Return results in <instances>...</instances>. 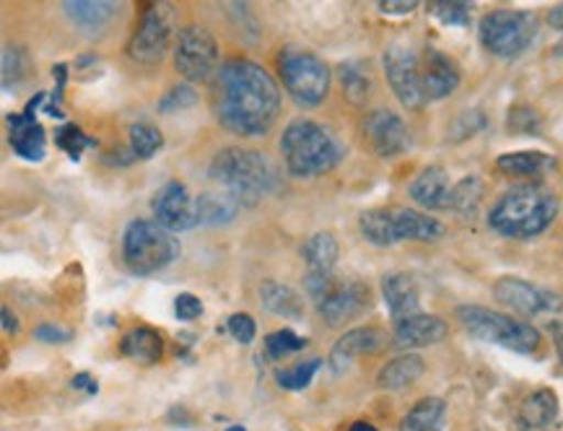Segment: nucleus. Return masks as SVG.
Wrapping results in <instances>:
<instances>
[{"label":"nucleus","mask_w":563,"mask_h":431,"mask_svg":"<svg viewBox=\"0 0 563 431\" xmlns=\"http://www.w3.org/2000/svg\"><path fill=\"white\" fill-rule=\"evenodd\" d=\"M172 34H175V11H172V5L151 3L143 9L139 29H135V34L130 37L128 55L133 57L135 63L154 66V63H158L167 55Z\"/></svg>","instance_id":"nucleus-11"},{"label":"nucleus","mask_w":563,"mask_h":431,"mask_svg":"<svg viewBox=\"0 0 563 431\" xmlns=\"http://www.w3.org/2000/svg\"><path fill=\"white\" fill-rule=\"evenodd\" d=\"M538 34V21L527 11L499 9L481 21V42L488 53L499 57H517L532 45Z\"/></svg>","instance_id":"nucleus-9"},{"label":"nucleus","mask_w":563,"mask_h":431,"mask_svg":"<svg viewBox=\"0 0 563 431\" xmlns=\"http://www.w3.org/2000/svg\"><path fill=\"white\" fill-rule=\"evenodd\" d=\"M450 328L442 318H434V314H416V318H408L395 325V346L397 349H423L434 346V343L444 341Z\"/></svg>","instance_id":"nucleus-23"},{"label":"nucleus","mask_w":563,"mask_h":431,"mask_svg":"<svg viewBox=\"0 0 563 431\" xmlns=\"http://www.w3.org/2000/svg\"><path fill=\"white\" fill-rule=\"evenodd\" d=\"M481 179L465 177L454 185V198H452V211H473L481 200Z\"/></svg>","instance_id":"nucleus-40"},{"label":"nucleus","mask_w":563,"mask_h":431,"mask_svg":"<svg viewBox=\"0 0 563 431\" xmlns=\"http://www.w3.org/2000/svg\"><path fill=\"white\" fill-rule=\"evenodd\" d=\"M175 68L190 84H208L219 76V45L203 26H185L175 45Z\"/></svg>","instance_id":"nucleus-10"},{"label":"nucleus","mask_w":563,"mask_h":431,"mask_svg":"<svg viewBox=\"0 0 563 431\" xmlns=\"http://www.w3.org/2000/svg\"><path fill=\"white\" fill-rule=\"evenodd\" d=\"M175 312H177V320H198L200 314H203V301H200L195 294H179V297L175 299Z\"/></svg>","instance_id":"nucleus-44"},{"label":"nucleus","mask_w":563,"mask_h":431,"mask_svg":"<svg viewBox=\"0 0 563 431\" xmlns=\"http://www.w3.org/2000/svg\"><path fill=\"white\" fill-rule=\"evenodd\" d=\"M349 431H377V429H374L372 423H364V421H358V423H353V427H351Z\"/></svg>","instance_id":"nucleus-51"},{"label":"nucleus","mask_w":563,"mask_h":431,"mask_svg":"<svg viewBox=\"0 0 563 431\" xmlns=\"http://www.w3.org/2000/svg\"><path fill=\"white\" fill-rule=\"evenodd\" d=\"M307 343V338L296 335L294 330H276V333L265 338V349H268V354L273 358H284L296 354V351H305Z\"/></svg>","instance_id":"nucleus-38"},{"label":"nucleus","mask_w":563,"mask_h":431,"mask_svg":"<svg viewBox=\"0 0 563 431\" xmlns=\"http://www.w3.org/2000/svg\"><path fill=\"white\" fill-rule=\"evenodd\" d=\"M211 179L221 185L223 192L240 203L252 208L278 188V172L273 162L260 151L223 148L211 162Z\"/></svg>","instance_id":"nucleus-2"},{"label":"nucleus","mask_w":563,"mask_h":431,"mask_svg":"<svg viewBox=\"0 0 563 431\" xmlns=\"http://www.w3.org/2000/svg\"><path fill=\"white\" fill-rule=\"evenodd\" d=\"M494 297L509 307L511 312L525 314V318H536V314L561 312L563 301L555 291H548L543 286H536L522 278L504 276L494 284Z\"/></svg>","instance_id":"nucleus-13"},{"label":"nucleus","mask_w":563,"mask_h":431,"mask_svg":"<svg viewBox=\"0 0 563 431\" xmlns=\"http://www.w3.org/2000/svg\"><path fill=\"white\" fill-rule=\"evenodd\" d=\"M559 419V398L553 390H536L527 395L519 408V431H551Z\"/></svg>","instance_id":"nucleus-24"},{"label":"nucleus","mask_w":563,"mask_h":431,"mask_svg":"<svg viewBox=\"0 0 563 431\" xmlns=\"http://www.w3.org/2000/svg\"><path fill=\"white\" fill-rule=\"evenodd\" d=\"M164 146V135L158 128L148 125V122H135L130 128V148H133V156L139 159H151V156L158 154Z\"/></svg>","instance_id":"nucleus-33"},{"label":"nucleus","mask_w":563,"mask_h":431,"mask_svg":"<svg viewBox=\"0 0 563 431\" xmlns=\"http://www.w3.org/2000/svg\"><path fill=\"white\" fill-rule=\"evenodd\" d=\"M382 294H385V301L395 325L397 322L421 314L418 284L413 281V276H408V273H387V276L382 278Z\"/></svg>","instance_id":"nucleus-21"},{"label":"nucleus","mask_w":563,"mask_h":431,"mask_svg":"<svg viewBox=\"0 0 563 431\" xmlns=\"http://www.w3.org/2000/svg\"><path fill=\"white\" fill-rule=\"evenodd\" d=\"M555 55H563V42H561L559 47H555Z\"/></svg>","instance_id":"nucleus-53"},{"label":"nucleus","mask_w":563,"mask_h":431,"mask_svg":"<svg viewBox=\"0 0 563 431\" xmlns=\"http://www.w3.org/2000/svg\"><path fill=\"white\" fill-rule=\"evenodd\" d=\"M260 301L276 318L301 320V314H305V299H301V294L286 284L265 281L260 286Z\"/></svg>","instance_id":"nucleus-26"},{"label":"nucleus","mask_w":563,"mask_h":431,"mask_svg":"<svg viewBox=\"0 0 563 431\" xmlns=\"http://www.w3.org/2000/svg\"><path fill=\"white\" fill-rule=\"evenodd\" d=\"M385 74L393 86L395 97L410 110H421L429 102L423 89V63L416 49L406 45H393L385 53Z\"/></svg>","instance_id":"nucleus-12"},{"label":"nucleus","mask_w":563,"mask_h":431,"mask_svg":"<svg viewBox=\"0 0 563 431\" xmlns=\"http://www.w3.org/2000/svg\"><path fill=\"white\" fill-rule=\"evenodd\" d=\"M553 338H555V349H559V356H561V364H563V325H553Z\"/></svg>","instance_id":"nucleus-50"},{"label":"nucleus","mask_w":563,"mask_h":431,"mask_svg":"<svg viewBox=\"0 0 563 431\" xmlns=\"http://www.w3.org/2000/svg\"><path fill=\"white\" fill-rule=\"evenodd\" d=\"M227 431H247V429H244V427H229Z\"/></svg>","instance_id":"nucleus-52"},{"label":"nucleus","mask_w":563,"mask_h":431,"mask_svg":"<svg viewBox=\"0 0 563 431\" xmlns=\"http://www.w3.org/2000/svg\"><path fill=\"white\" fill-rule=\"evenodd\" d=\"M114 13H118V3H112V0H70V3H65V16L91 34L104 29Z\"/></svg>","instance_id":"nucleus-27"},{"label":"nucleus","mask_w":563,"mask_h":431,"mask_svg":"<svg viewBox=\"0 0 563 431\" xmlns=\"http://www.w3.org/2000/svg\"><path fill=\"white\" fill-rule=\"evenodd\" d=\"M195 102H198V91H195L190 84H177L162 97V102H158V112L172 114V112L187 110V107H192Z\"/></svg>","instance_id":"nucleus-39"},{"label":"nucleus","mask_w":563,"mask_h":431,"mask_svg":"<svg viewBox=\"0 0 563 431\" xmlns=\"http://www.w3.org/2000/svg\"><path fill=\"white\" fill-rule=\"evenodd\" d=\"M548 24L553 29H563V3L555 5V9H551V13H548Z\"/></svg>","instance_id":"nucleus-49"},{"label":"nucleus","mask_w":563,"mask_h":431,"mask_svg":"<svg viewBox=\"0 0 563 431\" xmlns=\"http://www.w3.org/2000/svg\"><path fill=\"white\" fill-rule=\"evenodd\" d=\"M227 330L231 335H234V341H240V343H252V341H255V335H257L255 320H252L250 314H244V312L231 314L229 322H227Z\"/></svg>","instance_id":"nucleus-41"},{"label":"nucleus","mask_w":563,"mask_h":431,"mask_svg":"<svg viewBox=\"0 0 563 431\" xmlns=\"http://www.w3.org/2000/svg\"><path fill=\"white\" fill-rule=\"evenodd\" d=\"M179 257V242L158 221H130L122 236V261L135 276H151L164 270Z\"/></svg>","instance_id":"nucleus-6"},{"label":"nucleus","mask_w":563,"mask_h":431,"mask_svg":"<svg viewBox=\"0 0 563 431\" xmlns=\"http://www.w3.org/2000/svg\"><path fill=\"white\" fill-rule=\"evenodd\" d=\"M385 343H387V335L385 330L379 328L366 325V328L349 330V333L338 338L333 351H330V372H333L335 377L345 375L358 356L377 354V351L385 349Z\"/></svg>","instance_id":"nucleus-19"},{"label":"nucleus","mask_w":563,"mask_h":431,"mask_svg":"<svg viewBox=\"0 0 563 431\" xmlns=\"http://www.w3.org/2000/svg\"><path fill=\"white\" fill-rule=\"evenodd\" d=\"M446 404L442 398H423L410 408L400 431H444Z\"/></svg>","instance_id":"nucleus-31"},{"label":"nucleus","mask_w":563,"mask_h":431,"mask_svg":"<svg viewBox=\"0 0 563 431\" xmlns=\"http://www.w3.org/2000/svg\"><path fill=\"white\" fill-rule=\"evenodd\" d=\"M496 167H499L507 177L536 179L543 177L545 172H551L555 167V159L543 154V151H517V154L499 156V159H496Z\"/></svg>","instance_id":"nucleus-28"},{"label":"nucleus","mask_w":563,"mask_h":431,"mask_svg":"<svg viewBox=\"0 0 563 431\" xmlns=\"http://www.w3.org/2000/svg\"><path fill=\"white\" fill-rule=\"evenodd\" d=\"M372 305L369 286L361 281H333L317 299V310L328 325H345Z\"/></svg>","instance_id":"nucleus-14"},{"label":"nucleus","mask_w":563,"mask_h":431,"mask_svg":"<svg viewBox=\"0 0 563 431\" xmlns=\"http://www.w3.org/2000/svg\"><path fill=\"white\" fill-rule=\"evenodd\" d=\"M429 11L446 26H467L473 16L471 3H465V0H437L429 5Z\"/></svg>","instance_id":"nucleus-37"},{"label":"nucleus","mask_w":563,"mask_h":431,"mask_svg":"<svg viewBox=\"0 0 563 431\" xmlns=\"http://www.w3.org/2000/svg\"><path fill=\"white\" fill-rule=\"evenodd\" d=\"M338 242L335 236L330 232H317L314 236H309L305 242V247H301V257H305L307 263V291L312 294V299L317 301L328 289L330 284L335 281L333 278V268L338 263Z\"/></svg>","instance_id":"nucleus-17"},{"label":"nucleus","mask_w":563,"mask_h":431,"mask_svg":"<svg viewBox=\"0 0 563 431\" xmlns=\"http://www.w3.org/2000/svg\"><path fill=\"white\" fill-rule=\"evenodd\" d=\"M198 200V219L200 226H221L229 224L236 213L242 211L240 203L223 190H213V192H203Z\"/></svg>","instance_id":"nucleus-30"},{"label":"nucleus","mask_w":563,"mask_h":431,"mask_svg":"<svg viewBox=\"0 0 563 431\" xmlns=\"http://www.w3.org/2000/svg\"><path fill=\"white\" fill-rule=\"evenodd\" d=\"M122 356H128L130 362H139V364H156L158 358L164 354V341L162 333L148 325L133 328L122 335L120 343Z\"/></svg>","instance_id":"nucleus-25"},{"label":"nucleus","mask_w":563,"mask_h":431,"mask_svg":"<svg viewBox=\"0 0 563 431\" xmlns=\"http://www.w3.org/2000/svg\"><path fill=\"white\" fill-rule=\"evenodd\" d=\"M0 320H3V333L5 335H16L19 333V320H16V314L11 312V307H3V314H0Z\"/></svg>","instance_id":"nucleus-48"},{"label":"nucleus","mask_w":563,"mask_h":431,"mask_svg":"<svg viewBox=\"0 0 563 431\" xmlns=\"http://www.w3.org/2000/svg\"><path fill=\"white\" fill-rule=\"evenodd\" d=\"M457 320L473 338L486 343H496L517 354H536L540 349V333L527 322L509 318V314L494 312L481 305L457 307Z\"/></svg>","instance_id":"nucleus-7"},{"label":"nucleus","mask_w":563,"mask_h":431,"mask_svg":"<svg viewBox=\"0 0 563 431\" xmlns=\"http://www.w3.org/2000/svg\"><path fill=\"white\" fill-rule=\"evenodd\" d=\"M410 198L429 211H452L454 185L442 167H426L410 185Z\"/></svg>","instance_id":"nucleus-22"},{"label":"nucleus","mask_w":563,"mask_h":431,"mask_svg":"<svg viewBox=\"0 0 563 431\" xmlns=\"http://www.w3.org/2000/svg\"><path fill=\"white\" fill-rule=\"evenodd\" d=\"M280 154L288 175L317 177L341 164L343 146L320 122L294 120L280 135Z\"/></svg>","instance_id":"nucleus-4"},{"label":"nucleus","mask_w":563,"mask_h":431,"mask_svg":"<svg viewBox=\"0 0 563 431\" xmlns=\"http://www.w3.org/2000/svg\"><path fill=\"white\" fill-rule=\"evenodd\" d=\"M379 11L387 13V16H400V13L416 11L413 0H382Z\"/></svg>","instance_id":"nucleus-46"},{"label":"nucleus","mask_w":563,"mask_h":431,"mask_svg":"<svg viewBox=\"0 0 563 431\" xmlns=\"http://www.w3.org/2000/svg\"><path fill=\"white\" fill-rule=\"evenodd\" d=\"M322 366V358H307V362H299L294 366H288V369H280L278 372V385L284 387V390H305L312 383L317 372H320Z\"/></svg>","instance_id":"nucleus-35"},{"label":"nucleus","mask_w":563,"mask_h":431,"mask_svg":"<svg viewBox=\"0 0 563 431\" xmlns=\"http://www.w3.org/2000/svg\"><path fill=\"white\" fill-rule=\"evenodd\" d=\"M53 76H55V95H53V99H49V102L45 104V112L60 120V118H63L60 102H63L65 81H68V66H65V63H57V66L53 68Z\"/></svg>","instance_id":"nucleus-43"},{"label":"nucleus","mask_w":563,"mask_h":431,"mask_svg":"<svg viewBox=\"0 0 563 431\" xmlns=\"http://www.w3.org/2000/svg\"><path fill=\"white\" fill-rule=\"evenodd\" d=\"M364 139L377 156L393 159L410 148V133L400 114L393 110H374L364 120Z\"/></svg>","instance_id":"nucleus-18"},{"label":"nucleus","mask_w":563,"mask_h":431,"mask_svg":"<svg viewBox=\"0 0 563 431\" xmlns=\"http://www.w3.org/2000/svg\"><path fill=\"white\" fill-rule=\"evenodd\" d=\"M47 95L40 91L37 97L29 99L26 110L21 114H9V135H11V146L24 162H42L45 159V151H47V135L45 128L40 125L37 110L45 104Z\"/></svg>","instance_id":"nucleus-16"},{"label":"nucleus","mask_w":563,"mask_h":431,"mask_svg":"<svg viewBox=\"0 0 563 431\" xmlns=\"http://www.w3.org/2000/svg\"><path fill=\"white\" fill-rule=\"evenodd\" d=\"M509 128L511 131H522V133H540L538 112L530 110V107H515L509 114Z\"/></svg>","instance_id":"nucleus-42"},{"label":"nucleus","mask_w":563,"mask_h":431,"mask_svg":"<svg viewBox=\"0 0 563 431\" xmlns=\"http://www.w3.org/2000/svg\"><path fill=\"white\" fill-rule=\"evenodd\" d=\"M280 91L273 76L257 63L234 57L216 76V114L227 131L257 139L276 125Z\"/></svg>","instance_id":"nucleus-1"},{"label":"nucleus","mask_w":563,"mask_h":431,"mask_svg":"<svg viewBox=\"0 0 563 431\" xmlns=\"http://www.w3.org/2000/svg\"><path fill=\"white\" fill-rule=\"evenodd\" d=\"M55 143L65 151V154H68L70 162H81V156H84L86 148L99 146L97 139L86 135L81 128L70 125V122H68V125L57 128V131H55Z\"/></svg>","instance_id":"nucleus-34"},{"label":"nucleus","mask_w":563,"mask_h":431,"mask_svg":"<svg viewBox=\"0 0 563 431\" xmlns=\"http://www.w3.org/2000/svg\"><path fill=\"white\" fill-rule=\"evenodd\" d=\"M423 89L426 99H444L450 97L460 86V68L450 55L439 53V49H423Z\"/></svg>","instance_id":"nucleus-20"},{"label":"nucleus","mask_w":563,"mask_h":431,"mask_svg":"<svg viewBox=\"0 0 563 431\" xmlns=\"http://www.w3.org/2000/svg\"><path fill=\"white\" fill-rule=\"evenodd\" d=\"M29 76V55L21 45L3 47V86L13 89Z\"/></svg>","instance_id":"nucleus-36"},{"label":"nucleus","mask_w":563,"mask_h":431,"mask_svg":"<svg viewBox=\"0 0 563 431\" xmlns=\"http://www.w3.org/2000/svg\"><path fill=\"white\" fill-rule=\"evenodd\" d=\"M358 226L364 240L377 247H389L397 242H434L444 234V226L434 216L410 211V208H395V211L372 208L361 213Z\"/></svg>","instance_id":"nucleus-5"},{"label":"nucleus","mask_w":563,"mask_h":431,"mask_svg":"<svg viewBox=\"0 0 563 431\" xmlns=\"http://www.w3.org/2000/svg\"><path fill=\"white\" fill-rule=\"evenodd\" d=\"M34 338L42 343H68L70 338H74V333L65 328H57V325H40L37 330H34Z\"/></svg>","instance_id":"nucleus-45"},{"label":"nucleus","mask_w":563,"mask_h":431,"mask_svg":"<svg viewBox=\"0 0 563 431\" xmlns=\"http://www.w3.org/2000/svg\"><path fill=\"white\" fill-rule=\"evenodd\" d=\"M559 216V200L540 185H519L490 208L488 224L509 240H532Z\"/></svg>","instance_id":"nucleus-3"},{"label":"nucleus","mask_w":563,"mask_h":431,"mask_svg":"<svg viewBox=\"0 0 563 431\" xmlns=\"http://www.w3.org/2000/svg\"><path fill=\"white\" fill-rule=\"evenodd\" d=\"M423 372H426L423 358L416 354H406L382 366L377 383L382 390H402V387L413 385L418 377H423Z\"/></svg>","instance_id":"nucleus-29"},{"label":"nucleus","mask_w":563,"mask_h":431,"mask_svg":"<svg viewBox=\"0 0 563 431\" xmlns=\"http://www.w3.org/2000/svg\"><path fill=\"white\" fill-rule=\"evenodd\" d=\"M151 208H154L158 224L169 229V232H190V229L200 226L198 200H192L185 185L177 183V179H172L156 192Z\"/></svg>","instance_id":"nucleus-15"},{"label":"nucleus","mask_w":563,"mask_h":431,"mask_svg":"<svg viewBox=\"0 0 563 431\" xmlns=\"http://www.w3.org/2000/svg\"><path fill=\"white\" fill-rule=\"evenodd\" d=\"M74 390H84V393H89V395H97L99 393V383L97 379H93L91 375H86V372H78V375L74 377Z\"/></svg>","instance_id":"nucleus-47"},{"label":"nucleus","mask_w":563,"mask_h":431,"mask_svg":"<svg viewBox=\"0 0 563 431\" xmlns=\"http://www.w3.org/2000/svg\"><path fill=\"white\" fill-rule=\"evenodd\" d=\"M278 74L286 91L296 104L317 107L330 91V68L314 53L299 47H286L278 55Z\"/></svg>","instance_id":"nucleus-8"},{"label":"nucleus","mask_w":563,"mask_h":431,"mask_svg":"<svg viewBox=\"0 0 563 431\" xmlns=\"http://www.w3.org/2000/svg\"><path fill=\"white\" fill-rule=\"evenodd\" d=\"M343 84V95L351 104L361 107L372 95V78L366 74L361 63H343L341 70H338Z\"/></svg>","instance_id":"nucleus-32"}]
</instances>
